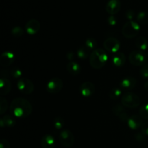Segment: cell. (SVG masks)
<instances>
[{
    "label": "cell",
    "instance_id": "25",
    "mask_svg": "<svg viewBox=\"0 0 148 148\" xmlns=\"http://www.w3.org/2000/svg\"><path fill=\"white\" fill-rule=\"evenodd\" d=\"M84 46H85L90 51H93L94 50L96 49L97 41L95 38H88L85 40V43Z\"/></svg>",
    "mask_w": 148,
    "mask_h": 148
},
{
    "label": "cell",
    "instance_id": "39",
    "mask_svg": "<svg viewBox=\"0 0 148 148\" xmlns=\"http://www.w3.org/2000/svg\"><path fill=\"white\" fill-rule=\"evenodd\" d=\"M144 88H145V89L146 90H147L148 92V80H147L145 82Z\"/></svg>",
    "mask_w": 148,
    "mask_h": 148
},
{
    "label": "cell",
    "instance_id": "30",
    "mask_svg": "<svg viewBox=\"0 0 148 148\" xmlns=\"http://www.w3.org/2000/svg\"><path fill=\"white\" fill-rule=\"evenodd\" d=\"M139 114L143 119L148 120V103L144 104L140 107Z\"/></svg>",
    "mask_w": 148,
    "mask_h": 148
},
{
    "label": "cell",
    "instance_id": "31",
    "mask_svg": "<svg viewBox=\"0 0 148 148\" xmlns=\"http://www.w3.org/2000/svg\"><path fill=\"white\" fill-rule=\"evenodd\" d=\"M7 108H8V102L5 98L1 97L0 98V114L1 115L4 114V113L7 111Z\"/></svg>",
    "mask_w": 148,
    "mask_h": 148
},
{
    "label": "cell",
    "instance_id": "16",
    "mask_svg": "<svg viewBox=\"0 0 148 148\" xmlns=\"http://www.w3.org/2000/svg\"><path fill=\"white\" fill-rule=\"evenodd\" d=\"M126 56L122 52H118V53H114L111 58V62L113 65L116 67H121L123 66L126 63Z\"/></svg>",
    "mask_w": 148,
    "mask_h": 148
},
{
    "label": "cell",
    "instance_id": "18",
    "mask_svg": "<svg viewBox=\"0 0 148 148\" xmlns=\"http://www.w3.org/2000/svg\"><path fill=\"white\" fill-rule=\"evenodd\" d=\"M56 140L53 136L51 134H46L40 140V145L42 148H54Z\"/></svg>",
    "mask_w": 148,
    "mask_h": 148
},
{
    "label": "cell",
    "instance_id": "6",
    "mask_svg": "<svg viewBox=\"0 0 148 148\" xmlns=\"http://www.w3.org/2000/svg\"><path fill=\"white\" fill-rule=\"evenodd\" d=\"M59 142L63 147L69 148L75 143V136L73 133L68 130H64L59 133Z\"/></svg>",
    "mask_w": 148,
    "mask_h": 148
},
{
    "label": "cell",
    "instance_id": "1",
    "mask_svg": "<svg viewBox=\"0 0 148 148\" xmlns=\"http://www.w3.org/2000/svg\"><path fill=\"white\" fill-rule=\"evenodd\" d=\"M10 109L14 117L24 119L31 114L33 107L27 100L23 98H16L12 101Z\"/></svg>",
    "mask_w": 148,
    "mask_h": 148
},
{
    "label": "cell",
    "instance_id": "21",
    "mask_svg": "<svg viewBox=\"0 0 148 148\" xmlns=\"http://www.w3.org/2000/svg\"><path fill=\"white\" fill-rule=\"evenodd\" d=\"M135 45L137 49L141 51H145L148 49V41L147 38L143 36H139L135 40Z\"/></svg>",
    "mask_w": 148,
    "mask_h": 148
},
{
    "label": "cell",
    "instance_id": "22",
    "mask_svg": "<svg viewBox=\"0 0 148 148\" xmlns=\"http://www.w3.org/2000/svg\"><path fill=\"white\" fill-rule=\"evenodd\" d=\"M121 95H122V89L121 88H114L111 89V90L109 92V98L110 99L113 100V101H116L118 100L119 98H121Z\"/></svg>",
    "mask_w": 148,
    "mask_h": 148
},
{
    "label": "cell",
    "instance_id": "7",
    "mask_svg": "<svg viewBox=\"0 0 148 148\" xmlns=\"http://www.w3.org/2000/svg\"><path fill=\"white\" fill-rule=\"evenodd\" d=\"M17 88L18 90L25 95L31 94L34 90V85L33 83L27 78H20L17 82Z\"/></svg>",
    "mask_w": 148,
    "mask_h": 148
},
{
    "label": "cell",
    "instance_id": "12",
    "mask_svg": "<svg viewBox=\"0 0 148 148\" xmlns=\"http://www.w3.org/2000/svg\"><path fill=\"white\" fill-rule=\"evenodd\" d=\"M137 79L133 77H126L121 80L119 83L120 88L124 90H132L137 85Z\"/></svg>",
    "mask_w": 148,
    "mask_h": 148
},
{
    "label": "cell",
    "instance_id": "14",
    "mask_svg": "<svg viewBox=\"0 0 148 148\" xmlns=\"http://www.w3.org/2000/svg\"><path fill=\"white\" fill-rule=\"evenodd\" d=\"M40 29V23L38 20L32 19L27 22L25 25V31L27 34L33 35L36 34Z\"/></svg>",
    "mask_w": 148,
    "mask_h": 148
},
{
    "label": "cell",
    "instance_id": "35",
    "mask_svg": "<svg viewBox=\"0 0 148 148\" xmlns=\"http://www.w3.org/2000/svg\"><path fill=\"white\" fill-rule=\"evenodd\" d=\"M108 25L111 26H114L116 25L117 20H116V18L114 17V15H110V17H108Z\"/></svg>",
    "mask_w": 148,
    "mask_h": 148
},
{
    "label": "cell",
    "instance_id": "11",
    "mask_svg": "<svg viewBox=\"0 0 148 148\" xmlns=\"http://www.w3.org/2000/svg\"><path fill=\"white\" fill-rule=\"evenodd\" d=\"M15 56L14 53L10 51H7L1 53L0 56V65L2 67H8L14 62Z\"/></svg>",
    "mask_w": 148,
    "mask_h": 148
},
{
    "label": "cell",
    "instance_id": "27",
    "mask_svg": "<svg viewBox=\"0 0 148 148\" xmlns=\"http://www.w3.org/2000/svg\"><path fill=\"white\" fill-rule=\"evenodd\" d=\"M112 111L114 114L119 116L121 114L125 112V107L122 104H116V105L114 106V107L112 108Z\"/></svg>",
    "mask_w": 148,
    "mask_h": 148
},
{
    "label": "cell",
    "instance_id": "5",
    "mask_svg": "<svg viewBox=\"0 0 148 148\" xmlns=\"http://www.w3.org/2000/svg\"><path fill=\"white\" fill-rule=\"evenodd\" d=\"M129 60L132 65L136 66H143L145 64L147 63V57L145 53L140 50L132 51L130 53Z\"/></svg>",
    "mask_w": 148,
    "mask_h": 148
},
{
    "label": "cell",
    "instance_id": "34",
    "mask_svg": "<svg viewBox=\"0 0 148 148\" xmlns=\"http://www.w3.org/2000/svg\"><path fill=\"white\" fill-rule=\"evenodd\" d=\"M126 17L129 20V21H132L134 17V12L132 10H129L126 12Z\"/></svg>",
    "mask_w": 148,
    "mask_h": 148
},
{
    "label": "cell",
    "instance_id": "3",
    "mask_svg": "<svg viewBox=\"0 0 148 148\" xmlns=\"http://www.w3.org/2000/svg\"><path fill=\"white\" fill-rule=\"evenodd\" d=\"M140 30V25L137 22L128 21L122 27L123 36L129 39L133 38L139 34Z\"/></svg>",
    "mask_w": 148,
    "mask_h": 148
},
{
    "label": "cell",
    "instance_id": "33",
    "mask_svg": "<svg viewBox=\"0 0 148 148\" xmlns=\"http://www.w3.org/2000/svg\"><path fill=\"white\" fill-rule=\"evenodd\" d=\"M0 148H10V144L6 139H1L0 141Z\"/></svg>",
    "mask_w": 148,
    "mask_h": 148
},
{
    "label": "cell",
    "instance_id": "20",
    "mask_svg": "<svg viewBox=\"0 0 148 148\" xmlns=\"http://www.w3.org/2000/svg\"><path fill=\"white\" fill-rule=\"evenodd\" d=\"M68 72L72 75H77L81 72V66L76 62H70L66 65Z\"/></svg>",
    "mask_w": 148,
    "mask_h": 148
},
{
    "label": "cell",
    "instance_id": "24",
    "mask_svg": "<svg viewBox=\"0 0 148 148\" xmlns=\"http://www.w3.org/2000/svg\"><path fill=\"white\" fill-rule=\"evenodd\" d=\"M136 19H137V22L139 24H148V12L145 11L140 12L137 14Z\"/></svg>",
    "mask_w": 148,
    "mask_h": 148
},
{
    "label": "cell",
    "instance_id": "28",
    "mask_svg": "<svg viewBox=\"0 0 148 148\" xmlns=\"http://www.w3.org/2000/svg\"><path fill=\"white\" fill-rule=\"evenodd\" d=\"M11 33L14 37L20 38L23 36V34H24V30L20 26H15V27H14L12 29Z\"/></svg>",
    "mask_w": 148,
    "mask_h": 148
},
{
    "label": "cell",
    "instance_id": "17",
    "mask_svg": "<svg viewBox=\"0 0 148 148\" xmlns=\"http://www.w3.org/2000/svg\"><path fill=\"white\" fill-rule=\"evenodd\" d=\"M12 89V84L10 80L7 77H1L0 79V94L1 96L10 93Z\"/></svg>",
    "mask_w": 148,
    "mask_h": 148
},
{
    "label": "cell",
    "instance_id": "13",
    "mask_svg": "<svg viewBox=\"0 0 148 148\" xmlns=\"http://www.w3.org/2000/svg\"><path fill=\"white\" fill-rule=\"evenodd\" d=\"M121 4L119 0H109L106 5V10L110 15L117 14L121 10Z\"/></svg>",
    "mask_w": 148,
    "mask_h": 148
},
{
    "label": "cell",
    "instance_id": "36",
    "mask_svg": "<svg viewBox=\"0 0 148 148\" xmlns=\"http://www.w3.org/2000/svg\"><path fill=\"white\" fill-rule=\"evenodd\" d=\"M141 131L144 135L148 136V121L143 123V126L141 127Z\"/></svg>",
    "mask_w": 148,
    "mask_h": 148
},
{
    "label": "cell",
    "instance_id": "32",
    "mask_svg": "<svg viewBox=\"0 0 148 148\" xmlns=\"http://www.w3.org/2000/svg\"><path fill=\"white\" fill-rule=\"evenodd\" d=\"M140 73L143 79H148V63L145 64L143 66H142L140 71Z\"/></svg>",
    "mask_w": 148,
    "mask_h": 148
},
{
    "label": "cell",
    "instance_id": "40",
    "mask_svg": "<svg viewBox=\"0 0 148 148\" xmlns=\"http://www.w3.org/2000/svg\"><path fill=\"white\" fill-rule=\"evenodd\" d=\"M147 56H148V52H147Z\"/></svg>",
    "mask_w": 148,
    "mask_h": 148
},
{
    "label": "cell",
    "instance_id": "38",
    "mask_svg": "<svg viewBox=\"0 0 148 148\" xmlns=\"http://www.w3.org/2000/svg\"><path fill=\"white\" fill-rule=\"evenodd\" d=\"M74 56H75V53L73 52H69L67 54V59L69 60H72L74 59Z\"/></svg>",
    "mask_w": 148,
    "mask_h": 148
},
{
    "label": "cell",
    "instance_id": "26",
    "mask_svg": "<svg viewBox=\"0 0 148 148\" xmlns=\"http://www.w3.org/2000/svg\"><path fill=\"white\" fill-rule=\"evenodd\" d=\"M53 127L56 130H61L64 126V120L62 117L57 116L54 119L53 121Z\"/></svg>",
    "mask_w": 148,
    "mask_h": 148
},
{
    "label": "cell",
    "instance_id": "10",
    "mask_svg": "<svg viewBox=\"0 0 148 148\" xmlns=\"http://www.w3.org/2000/svg\"><path fill=\"white\" fill-rule=\"evenodd\" d=\"M79 91H80V94L82 96L85 97V98H89V97L92 96L95 92V85L92 82H90V81H85L80 85Z\"/></svg>",
    "mask_w": 148,
    "mask_h": 148
},
{
    "label": "cell",
    "instance_id": "9",
    "mask_svg": "<svg viewBox=\"0 0 148 148\" xmlns=\"http://www.w3.org/2000/svg\"><path fill=\"white\" fill-rule=\"evenodd\" d=\"M103 46L105 50L107 51L116 53H118L119 51L120 50L121 44H120V42L119 41L118 39L111 37L107 38L104 41Z\"/></svg>",
    "mask_w": 148,
    "mask_h": 148
},
{
    "label": "cell",
    "instance_id": "8",
    "mask_svg": "<svg viewBox=\"0 0 148 148\" xmlns=\"http://www.w3.org/2000/svg\"><path fill=\"white\" fill-rule=\"evenodd\" d=\"M63 81L58 77H53L52 79H49L46 83V90L48 92L51 94L59 93L62 90L63 88Z\"/></svg>",
    "mask_w": 148,
    "mask_h": 148
},
{
    "label": "cell",
    "instance_id": "19",
    "mask_svg": "<svg viewBox=\"0 0 148 148\" xmlns=\"http://www.w3.org/2000/svg\"><path fill=\"white\" fill-rule=\"evenodd\" d=\"M1 128L4 127H14L16 124V121L13 116L10 115H5L0 119Z\"/></svg>",
    "mask_w": 148,
    "mask_h": 148
},
{
    "label": "cell",
    "instance_id": "2",
    "mask_svg": "<svg viewBox=\"0 0 148 148\" xmlns=\"http://www.w3.org/2000/svg\"><path fill=\"white\" fill-rule=\"evenodd\" d=\"M108 61V54L103 49H96L91 52L89 57L90 64L92 68L99 69L103 67Z\"/></svg>",
    "mask_w": 148,
    "mask_h": 148
},
{
    "label": "cell",
    "instance_id": "37",
    "mask_svg": "<svg viewBox=\"0 0 148 148\" xmlns=\"http://www.w3.org/2000/svg\"><path fill=\"white\" fill-rule=\"evenodd\" d=\"M130 116H129L128 114H127V113H123V114H121V115L119 116V119L121 120V121H124V122H127L128 121L129 119H130Z\"/></svg>",
    "mask_w": 148,
    "mask_h": 148
},
{
    "label": "cell",
    "instance_id": "15",
    "mask_svg": "<svg viewBox=\"0 0 148 148\" xmlns=\"http://www.w3.org/2000/svg\"><path fill=\"white\" fill-rule=\"evenodd\" d=\"M143 119L140 115L134 114L130 117L128 121H127V125L131 130H137L143 126Z\"/></svg>",
    "mask_w": 148,
    "mask_h": 148
},
{
    "label": "cell",
    "instance_id": "23",
    "mask_svg": "<svg viewBox=\"0 0 148 148\" xmlns=\"http://www.w3.org/2000/svg\"><path fill=\"white\" fill-rule=\"evenodd\" d=\"M90 51L85 47V46H82L77 51V56L79 59H85L90 56Z\"/></svg>",
    "mask_w": 148,
    "mask_h": 148
},
{
    "label": "cell",
    "instance_id": "29",
    "mask_svg": "<svg viewBox=\"0 0 148 148\" xmlns=\"http://www.w3.org/2000/svg\"><path fill=\"white\" fill-rule=\"evenodd\" d=\"M10 75L14 79H19L23 75V71L19 67H13L10 70Z\"/></svg>",
    "mask_w": 148,
    "mask_h": 148
},
{
    "label": "cell",
    "instance_id": "4",
    "mask_svg": "<svg viewBox=\"0 0 148 148\" xmlns=\"http://www.w3.org/2000/svg\"><path fill=\"white\" fill-rule=\"evenodd\" d=\"M140 103V97L132 92H127L121 97V104L125 108H134L139 106Z\"/></svg>",
    "mask_w": 148,
    "mask_h": 148
}]
</instances>
